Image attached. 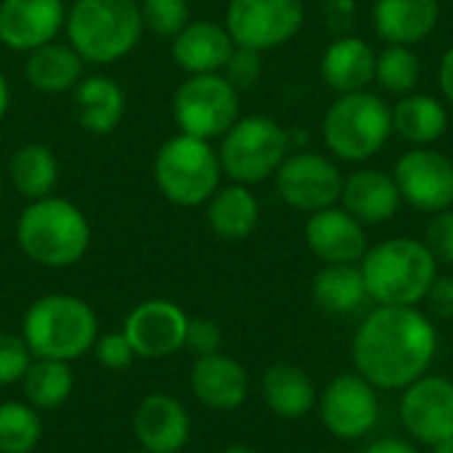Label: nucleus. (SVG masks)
Instances as JSON below:
<instances>
[{
  "label": "nucleus",
  "instance_id": "7",
  "mask_svg": "<svg viewBox=\"0 0 453 453\" xmlns=\"http://www.w3.org/2000/svg\"><path fill=\"white\" fill-rule=\"evenodd\" d=\"M151 173L159 194L175 207H204L223 183L218 149L186 133L159 143Z\"/></svg>",
  "mask_w": 453,
  "mask_h": 453
},
{
  "label": "nucleus",
  "instance_id": "23",
  "mask_svg": "<svg viewBox=\"0 0 453 453\" xmlns=\"http://www.w3.org/2000/svg\"><path fill=\"white\" fill-rule=\"evenodd\" d=\"M77 125L90 135H109L119 127L127 96L122 85L109 74H85L72 90Z\"/></svg>",
  "mask_w": 453,
  "mask_h": 453
},
{
  "label": "nucleus",
  "instance_id": "28",
  "mask_svg": "<svg viewBox=\"0 0 453 453\" xmlns=\"http://www.w3.org/2000/svg\"><path fill=\"white\" fill-rule=\"evenodd\" d=\"M265 406L281 419H303L319 403L313 380L295 364H273L260 382Z\"/></svg>",
  "mask_w": 453,
  "mask_h": 453
},
{
  "label": "nucleus",
  "instance_id": "38",
  "mask_svg": "<svg viewBox=\"0 0 453 453\" xmlns=\"http://www.w3.org/2000/svg\"><path fill=\"white\" fill-rule=\"evenodd\" d=\"M93 350H96V361L101 366L111 369V372L127 369L135 361V350H133L130 340L125 337V332H114V334L98 337Z\"/></svg>",
  "mask_w": 453,
  "mask_h": 453
},
{
  "label": "nucleus",
  "instance_id": "20",
  "mask_svg": "<svg viewBox=\"0 0 453 453\" xmlns=\"http://www.w3.org/2000/svg\"><path fill=\"white\" fill-rule=\"evenodd\" d=\"M236 42L226 24L210 19H191L173 40L170 50L186 74H220Z\"/></svg>",
  "mask_w": 453,
  "mask_h": 453
},
{
  "label": "nucleus",
  "instance_id": "17",
  "mask_svg": "<svg viewBox=\"0 0 453 453\" xmlns=\"http://www.w3.org/2000/svg\"><path fill=\"white\" fill-rule=\"evenodd\" d=\"M305 244L326 265L361 263V257L369 250L366 226L358 223L340 204L308 215V223H305Z\"/></svg>",
  "mask_w": 453,
  "mask_h": 453
},
{
  "label": "nucleus",
  "instance_id": "9",
  "mask_svg": "<svg viewBox=\"0 0 453 453\" xmlns=\"http://www.w3.org/2000/svg\"><path fill=\"white\" fill-rule=\"evenodd\" d=\"M239 117V90L223 74H186L173 96L178 133L210 143L220 141Z\"/></svg>",
  "mask_w": 453,
  "mask_h": 453
},
{
  "label": "nucleus",
  "instance_id": "2",
  "mask_svg": "<svg viewBox=\"0 0 453 453\" xmlns=\"http://www.w3.org/2000/svg\"><path fill=\"white\" fill-rule=\"evenodd\" d=\"M88 215L64 196H42L27 202L16 220L19 250L42 268H69L90 250Z\"/></svg>",
  "mask_w": 453,
  "mask_h": 453
},
{
  "label": "nucleus",
  "instance_id": "31",
  "mask_svg": "<svg viewBox=\"0 0 453 453\" xmlns=\"http://www.w3.org/2000/svg\"><path fill=\"white\" fill-rule=\"evenodd\" d=\"M24 398L32 409L37 411H53L58 406H64L72 395L74 388V377L66 361H56V358H32L24 380Z\"/></svg>",
  "mask_w": 453,
  "mask_h": 453
},
{
  "label": "nucleus",
  "instance_id": "27",
  "mask_svg": "<svg viewBox=\"0 0 453 453\" xmlns=\"http://www.w3.org/2000/svg\"><path fill=\"white\" fill-rule=\"evenodd\" d=\"M393 133L411 146H435L449 130V106L430 93L401 96L393 106Z\"/></svg>",
  "mask_w": 453,
  "mask_h": 453
},
{
  "label": "nucleus",
  "instance_id": "11",
  "mask_svg": "<svg viewBox=\"0 0 453 453\" xmlns=\"http://www.w3.org/2000/svg\"><path fill=\"white\" fill-rule=\"evenodd\" d=\"M342 180L340 167L316 151H289L273 175L281 202L305 215L340 204Z\"/></svg>",
  "mask_w": 453,
  "mask_h": 453
},
{
  "label": "nucleus",
  "instance_id": "10",
  "mask_svg": "<svg viewBox=\"0 0 453 453\" xmlns=\"http://www.w3.org/2000/svg\"><path fill=\"white\" fill-rule=\"evenodd\" d=\"M226 29L239 48L276 50L297 37L305 24L303 0H228Z\"/></svg>",
  "mask_w": 453,
  "mask_h": 453
},
{
  "label": "nucleus",
  "instance_id": "40",
  "mask_svg": "<svg viewBox=\"0 0 453 453\" xmlns=\"http://www.w3.org/2000/svg\"><path fill=\"white\" fill-rule=\"evenodd\" d=\"M425 303L430 305V311L438 319H453V276H438L425 297Z\"/></svg>",
  "mask_w": 453,
  "mask_h": 453
},
{
  "label": "nucleus",
  "instance_id": "18",
  "mask_svg": "<svg viewBox=\"0 0 453 453\" xmlns=\"http://www.w3.org/2000/svg\"><path fill=\"white\" fill-rule=\"evenodd\" d=\"M403 199L393 173L380 167H361L345 175L340 207L364 226H380L398 215Z\"/></svg>",
  "mask_w": 453,
  "mask_h": 453
},
{
  "label": "nucleus",
  "instance_id": "35",
  "mask_svg": "<svg viewBox=\"0 0 453 453\" xmlns=\"http://www.w3.org/2000/svg\"><path fill=\"white\" fill-rule=\"evenodd\" d=\"M32 350L27 348L21 334L0 332V385H16L24 380L29 364H32Z\"/></svg>",
  "mask_w": 453,
  "mask_h": 453
},
{
  "label": "nucleus",
  "instance_id": "6",
  "mask_svg": "<svg viewBox=\"0 0 453 453\" xmlns=\"http://www.w3.org/2000/svg\"><path fill=\"white\" fill-rule=\"evenodd\" d=\"M321 135L329 154L342 162L364 165L377 157L393 135L390 104L372 90L342 93L326 109Z\"/></svg>",
  "mask_w": 453,
  "mask_h": 453
},
{
  "label": "nucleus",
  "instance_id": "15",
  "mask_svg": "<svg viewBox=\"0 0 453 453\" xmlns=\"http://www.w3.org/2000/svg\"><path fill=\"white\" fill-rule=\"evenodd\" d=\"M188 316L170 300L138 303L125 319V337L130 340L135 358H167L186 348Z\"/></svg>",
  "mask_w": 453,
  "mask_h": 453
},
{
  "label": "nucleus",
  "instance_id": "24",
  "mask_svg": "<svg viewBox=\"0 0 453 453\" xmlns=\"http://www.w3.org/2000/svg\"><path fill=\"white\" fill-rule=\"evenodd\" d=\"M374 69L377 50L356 35H340L321 56V77L337 96L369 90L374 82Z\"/></svg>",
  "mask_w": 453,
  "mask_h": 453
},
{
  "label": "nucleus",
  "instance_id": "21",
  "mask_svg": "<svg viewBox=\"0 0 453 453\" xmlns=\"http://www.w3.org/2000/svg\"><path fill=\"white\" fill-rule=\"evenodd\" d=\"M191 390L199 403L215 411H234L250 395L247 369L223 353L199 356L191 369Z\"/></svg>",
  "mask_w": 453,
  "mask_h": 453
},
{
  "label": "nucleus",
  "instance_id": "36",
  "mask_svg": "<svg viewBox=\"0 0 453 453\" xmlns=\"http://www.w3.org/2000/svg\"><path fill=\"white\" fill-rule=\"evenodd\" d=\"M239 93L242 90H250L260 82L263 77V53L257 50H250V48H234V53L228 56L223 72H220Z\"/></svg>",
  "mask_w": 453,
  "mask_h": 453
},
{
  "label": "nucleus",
  "instance_id": "34",
  "mask_svg": "<svg viewBox=\"0 0 453 453\" xmlns=\"http://www.w3.org/2000/svg\"><path fill=\"white\" fill-rule=\"evenodd\" d=\"M138 8L143 29L154 32L157 37L173 40L191 21L188 0H138Z\"/></svg>",
  "mask_w": 453,
  "mask_h": 453
},
{
  "label": "nucleus",
  "instance_id": "47",
  "mask_svg": "<svg viewBox=\"0 0 453 453\" xmlns=\"http://www.w3.org/2000/svg\"><path fill=\"white\" fill-rule=\"evenodd\" d=\"M133 453H149V451H143V449H141V451H133Z\"/></svg>",
  "mask_w": 453,
  "mask_h": 453
},
{
  "label": "nucleus",
  "instance_id": "39",
  "mask_svg": "<svg viewBox=\"0 0 453 453\" xmlns=\"http://www.w3.org/2000/svg\"><path fill=\"white\" fill-rule=\"evenodd\" d=\"M223 345V332L212 319L196 316L188 319V329H186V348L199 356H210V353H220Z\"/></svg>",
  "mask_w": 453,
  "mask_h": 453
},
{
  "label": "nucleus",
  "instance_id": "1",
  "mask_svg": "<svg viewBox=\"0 0 453 453\" xmlns=\"http://www.w3.org/2000/svg\"><path fill=\"white\" fill-rule=\"evenodd\" d=\"M353 366L377 390H403L438 356V329L419 308L377 305L353 334Z\"/></svg>",
  "mask_w": 453,
  "mask_h": 453
},
{
  "label": "nucleus",
  "instance_id": "33",
  "mask_svg": "<svg viewBox=\"0 0 453 453\" xmlns=\"http://www.w3.org/2000/svg\"><path fill=\"white\" fill-rule=\"evenodd\" d=\"M42 438L40 411L21 401L0 403V453H32Z\"/></svg>",
  "mask_w": 453,
  "mask_h": 453
},
{
  "label": "nucleus",
  "instance_id": "22",
  "mask_svg": "<svg viewBox=\"0 0 453 453\" xmlns=\"http://www.w3.org/2000/svg\"><path fill=\"white\" fill-rule=\"evenodd\" d=\"M374 32L385 45H417L441 21V0H374Z\"/></svg>",
  "mask_w": 453,
  "mask_h": 453
},
{
  "label": "nucleus",
  "instance_id": "5",
  "mask_svg": "<svg viewBox=\"0 0 453 453\" xmlns=\"http://www.w3.org/2000/svg\"><path fill=\"white\" fill-rule=\"evenodd\" d=\"M21 337L35 358L69 364L93 350L98 340V319L93 308L74 295H45L27 308Z\"/></svg>",
  "mask_w": 453,
  "mask_h": 453
},
{
  "label": "nucleus",
  "instance_id": "4",
  "mask_svg": "<svg viewBox=\"0 0 453 453\" xmlns=\"http://www.w3.org/2000/svg\"><path fill=\"white\" fill-rule=\"evenodd\" d=\"M143 32L138 0H74L66 8V42L93 66L117 64L130 56Z\"/></svg>",
  "mask_w": 453,
  "mask_h": 453
},
{
  "label": "nucleus",
  "instance_id": "25",
  "mask_svg": "<svg viewBox=\"0 0 453 453\" xmlns=\"http://www.w3.org/2000/svg\"><path fill=\"white\" fill-rule=\"evenodd\" d=\"M85 61L82 56L66 42L53 40L27 53L24 77L32 85V90L42 96H64L77 88V82L85 77Z\"/></svg>",
  "mask_w": 453,
  "mask_h": 453
},
{
  "label": "nucleus",
  "instance_id": "46",
  "mask_svg": "<svg viewBox=\"0 0 453 453\" xmlns=\"http://www.w3.org/2000/svg\"><path fill=\"white\" fill-rule=\"evenodd\" d=\"M223 453H257L255 449H250V446H228Z\"/></svg>",
  "mask_w": 453,
  "mask_h": 453
},
{
  "label": "nucleus",
  "instance_id": "3",
  "mask_svg": "<svg viewBox=\"0 0 453 453\" xmlns=\"http://www.w3.org/2000/svg\"><path fill=\"white\" fill-rule=\"evenodd\" d=\"M358 265L374 305L417 308L438 279V260L425 242L409 236L385 239L369 247Z\"/></svg>",
  "mask_w": 453,
  "mask_h": 453
},
{
  "label": "nucleus",
  "instance_id": "43",
  "mask_svg": "<svg viewBox=\"0 0 453 453\" xmlns=\"http://www.w3.org/2000/svg\"><path fill=\"white\" fill-rule=\"evenodd\" d=\"M438 85L443 93L446 106H453V45L441 56V66H438Z\"/></svg>",
  "mask_w": 453,
  "mask_h": 453
},
{
  "label": "nucleus",
  "instance_id": "14",
  "mask_svg": "<svg viewBox=\"0 0 453 453\" xmlns=\"http://www.w3.org/2000/svg\"><path fill=\"white\" fill-rule=\"evenodd\" d=\"M403 430L425 446L453 438V382L441 374H425L401 390L398 403Z\"/></svg>",
  "mask_w": 453,
  "mask_h": 453
},
{
  "label": "nucleus",
  "instance_id": "45",
  "mask_svg": "<svg viewBox=\"0 0 453 453\" xmlns=\"http://www.w3.org/2000/svg\"><path fill=\"white\" fill-rule=\"evenodd\" d=\"M430 453H453V438L449 441H441L435 446H430Z\"/></svg>",
  "mask_w": 453,
  "mask_h": 453
},
{
  "label": "nucleus",
  "instance_id": "8",
  "mask_svg": "<svg viewBox=\"0 0 453 453\" xmlns=\"http://www.w3.org/2000/svg\"><path fill=\"white\" fill-rule=\"evenodd\" d=\"M215 149L223 178L242 186H257L276 175L292 149V135L273 117L250 114L239 117Z\"/></svg>",
  "mask_w": 453,
  "mask_h": 453
},
{
  "label": "nucleus",
  "instance_id": "26",
  "mask_svg": "<svg viewBox=\"0 0 453 453\" xmlns=\"http://www.w3.org/2000/svg\"><path fill=\"white\" fill-rule=\"evenodd\" d=\"M204 215L215 236L226 242H242L260 223V202L252 186H242L231 180L226 186L220 183V188L207 199Z\"/></svg>",
  "mask_w": 453,
  "mask_h": 453
},
{
  "label": "nucleus",
  "instance_id": "13",
  "mask_svg": "<svg viewBox=\"0 0 453 453\" xmlns=\"http://www.w3.org/2000/svg\"><path fill=\"white\" fill-rule=\"evenodd\" d=\"M403 204L435 215L453 207V159L433 146H414L393 167Z\"/></svg>",
  "mask_w": 453,
  "mask_h": 453
},
{
  "label": "nucleus",
  "instance_id": "12",
  "mask_svg": "<svg viewBox=\"0 0 453 453\" xmlns=\"http://www.w3.org/2000/svg\"><path fill=\"white\" fill-rule=\"evenodd\" d=\"M319 414L337 441H361L380 422V390L358 372L337 374L319 395Z\"/></svg>",
  "mask_w": 453,
  "mask_h": 453
},
{
  "label": "nucleus",
  "instance_id": "19",
  "mask_svg": "<svg viewBox=\"0 0 453 453\" xmlns=\"http://www.w3.org/2000/svg\"><path fill=\"white\" fill-rule=\"evenodd\" d=\"M133 430L143 451L178 453L188 443L191 419L180 401L165 393H151L138 403Z\"/></svg>",
  "mask_w": 453,
  "mask_h": 453
},
{
  "label": "nucleus",
  "instance_id": "32",
  "mask_svg": "<svg viewBox=\"0 0 453 453\" xmlns=\"http://www.w3.org/2000/svg\"><path fill=\"white\" fill-rule=\"evenodd\" d=\"M422 80V61L411 45H385L377 53L374 82L390 96H409Z\"/></svg>",
  "mask_w": 453,
  "mask_h": 453
},
{
  "label": "nucleus",
  "instance_id": "37",
  "mask_svg": "<svg viewBox=\"0 0 453 453\" xmlns=\"http://www.w3.org/2000/svg\"><path fill=\"white\" fill-rule=\"evenodd\" d=\"M425 247L438 263L453 265V207L430 218L425 231Z\"/></svg>",
  "mask_w": 453,
  "mask_h": 453
},
{
  "label": "nucleus",
  "instance_id": "16",
  "mask_svg": "<svg viewBox=\"0 0 453 453\" xmlns=\"http://www.w3.org/2000/svg\"><path fill=\"white\" fill-rule=\"evenodd\" d=\"M66 21L64 0H0V45L29 53L61 37Z\"/></svg>",
  "mask_w": 453,
  "mask_h": 453
},
{
  "label": "nucleus",
  "instance_id": "42",
  "mask_svg": "<svg viewBox=\"0 0 453 453\" xmlns=\"http://www.w3.org/2000/svg\"><path fill=\"white\" fill-rule=\"evenodd\" d=\"M364 453H422L411 441L406 438H377L372 441Z\"/></svg>",
  "mask_w": 453,
  "mask_h": 453
},
{
  "label": "nucleus",
  "instance_id": "44",
  "mask_svg": "<svg viewBox=\"0 0 453 453\" xmlns=\"http://www.w3.org/2000/svg\"><path fill=\"white\" fill-rule=\"evenodd\" d=\"M8 109H11V82H8V77L0 72V122L5 119Z\"/></svg>",
  "mask_w": 453,
  "mask_h": 453
},
{
  "label": "nucleus",
  "instance_id": "29",
  "mask_svg": "<svg viewBox=\"0 0 453 453\" xmlns=\"http://www.w3.org/2000/svg\"><path fill=\"white\" fill-rule=\"evenodd\" d=\"M8 178L27 202L50 196L58 186V157L45 143H24L8 159Z\"/></svg>",
  "mask_w": 453,
  "mask_h": 453
},
{
  "label": "nucleus",
  "instance_id": "41",
  "mask_svg": "<svg viewBox=\"0 0 453 453\" xmlns=\"http://www.w3.org/2000/svg\"><path fill=\"white\" fill-rule=\"evenodd\" d=\"M324 11H326V21H332V27L337 29V27L353 21L356 0H324Z\"/></svg>",
  "mask_w": 453,
  "mask_h": 453
},
{
  "label": "nucleus",
  "instance_id": "30",
  "mask_svg": "<svg viewBox=\"0 0 453 453\" xmlns=\"http://www.w3.org/2000/svg\"><path fill=\"white\" fill-rule=\"evenodd\" d=\"M313 300L329 316H353L358 313L369 295L358 263L324 265L313 279Z\"/></svg>",
  "mask_w": 453,
  "mask_h": 453
}]
</instances>
